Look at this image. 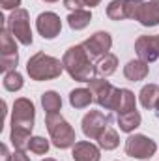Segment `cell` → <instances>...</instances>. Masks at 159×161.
<instances>
[{
	"instance_id": "6da1fadb",
	"label": "cell",
	"mask_w": 159,
	"mask_h": 161,
	"mask_svg": "<svg viewBox=\"0 0 159 161\" xmlns=\"http://www.w3.org/2000/svg\"><path fill=\"white\" fill-rule=\"evenodd\" d=\"M94 60L88 56V53L84 51L82 45H75V47H69L66 53H64V58H62V64H64V69L69 73V77L80 82H88V80L94 77L96 73V66L92 64Z\"/></svg>"
},
{
	"instance_id": "7a4b0ae2",
	"label": "cell",
	"mask_w": 159,
	"mask_h": 161,
	"mask_svg": "<svg viewBox=\"0 0 159 161\" xmlns=\"http://www.w3.org/2000/svg\"><path fill=\"white\" fill-rule=\"evenodd\" d=\"M62 69H64V64L58 58L49 56L45 53H36L26 64V71H28L30 79L34 80L56 79V77H60Z\"/></svg>"
},
{
	"instance_id": "3957f363",
	"label": "cell",
	"mask_w": 159,
	"mask_h": 161,
	"mask_svg": "<svg viewBox=\"0 0 159 161\" xmlns=\"http://www.w3.org/2000/svg\"><path fill=\"white\" fill-rule=\"evenodd\" d=\"M45 125H47V131L51 135V141L56 148L64 150V148H71L75 146V129L64 120V116L60 113H49L47 118H45Z\"/></svg>"
},
{
	"instance_id": "277c9868",
	"label": "cell",
	"mask_w": 159,
	"mask_h": 161,
	"mask_svg": "<svg viewBox=\"0 0 159 161\" xmlns=\"http://www.w3.org/2000/svg\"><path fill=\"white\" fill-rule=\"evenodd\" d=\"M88 88L94 96V101L99 107H103L107 111H116L122 88H114L109 80L99 79V77H92L88 80Z\"/></svg>"
},
{
	"instance_id": "5b68a950",
	"label": "cell",
	"mask_w": 159,
	"mask_h": 161,
	"mask_svg": "<svg viewBox=\"0 0 159 161\" xmlns=\"http://www.w3.org/2000/svg\"><path fill=\"white\" fill-rule=\"evenodd\" d=\"M34 103L26 97H19L13 103V113H11V131H25L32 133L34 127Z\"/></svg>"
},
{
	"instance_id": "8992f818",
	"label": "cell",
	"mask_w": 159,
	"mask_h": 161,
	"mask_svg": "<svg viewBox=\"0 0 159 161\" xmlns=\"http://www.w3.org/2000/svg\"><path fill=\"white\" fill-rule=\"evenodd\" d=\"M6 28L11 32V36L19 43L23 45H32V30H30V17H28V11L19 8V9H13V13L8 17L6 21Z\"/></svg>"
},
{
	"instance_id": "52a82bcc",
	"label": "cell",
	"mask_w": 159,
	"mask_h": 161,
	"mask_svg": "<svg viewBox=\"0 0 159 161\" xmlns=\"http://www.w3.org/2000/svg\"><path fill=\"white\" fill-rule=\"evenodd\" d=\"M142 6H144L142 0H112L107 6V17L112 21H123V19L137 21Z\"/></svg>"
},
{
	"instance_id": "ba28073f",
	"label": "cell",
	"mask_w": 159,
	"mask_h": 161,
	"mask_svg": "<svg viewBox=\"0 0 159 161\" xmlns=\"http://www.w3.org/2000/svg\"><path fill=\"white\" fill-rule=\"evenodd\" d=\"M0 69L4 73L13 71L17 68L19 62V54H17V45L15 38L11 36V32L8 28H2V36H0Z\"/></svg>"
},
{
	"instance_id": "9c48e42d",
	"label": "cell",
	"mask_w": 159,
	"mask_h": 161,
	"mask_svg": "<svg viewBox=\"0 0 159 161\" xmlns=\"http://www.w3.org/2000/svg\"><path fill=\"white\" fill-rule=\"evenodd\" d=\"M157 144L146 135H129L125 141V154L135 159H148L156 154Z\"/></svg>"
},
{
	"instance_id": "30bf717a",
	"label": "cell",
	"mask_w": 159,
	"mask_h": 161,
	"mask_svg": "<svg viewBox=\"0 0 159 161\" xmlns=\"http://www.w3.org/2000/svg\"><path fill=\"white\" fill-rule=\"evenodd\" d=\"M109 124H111V116L103 114L101 111H90L82 118V133L90 141H97L101 133L109 127Z\"/></svg>"
},
{
	"instance_id": "8fae6325",
	"label": "cell",
	"mask_w": 159,
	"mask_h": 161,
	"mask_svg": "<svg viewBox=\"0 0 159 161\" xmlns=\"http://www.w3.org/2000/svg\"><path fill=\"white\" fill-rule=\"evenodd\" d=\"M82 47H84V51L88 53V56L92 58V60H99L101 56H105L109 51H111V47H112V38H111V34L109 32H96L94 36H90L86 41H82L80 43Z\"/></svg>"
},
{
	"instance_id": "7c38bea8",
	"label": "cell",
	"mask_w": 159,
	"mask_h": 161,
	"mask_svg": "<svg viewBox=\"0 0 159 161\" xmlns=\"http://www.w3.org/2000/svg\"><path fill=\"white\" fill-rule=\"evenodd\" d=\"M36 28L43 36V40H52L60 34L62 30V21L56 13L52 11H45V13H40L38 15V21H36Z\"/></svg>"
},
{
	"instance_id": "4fadbf2b",
	"label": "cell",
	"mask_w": 159,
	"mask_h": 161,
	"mask_svg": "<svg viewBox=\"0 0 159 161\" xmlns=\"http://www.w3.org/2000/svg\"><path fill=\"white\" fill-rule=\"evenodd\" d=\"M135 51L139 54L140 60L144 62H156L159 58V45H157V38L156 36H140L139 40L135 41Z\"/></svg>"
},
{
	"instance_id": "5bb4252c",
	"label": "cell",
	"mask_w": 159,
	"mask_h": 161,
	"mask_svg": "<svg viewBox=\"0 0 159 161\" xmlns=\"http://www.w3.org/2000/svg\"><path fill=\"white\" fill-rule=\"evenodd\" d=\"M71 156H73L75 161H99V156L101 154H99V148L97 146H94L92 142L82 141V142H75Z\"/></svg>"
},
{
	"instance_id": "9a60e30c",
	"label": "cell",
	"mask_w": 159,
	"mask_h": 161,
	"mask_svg": "<svg viewBox=\"0 0 159 161\" xmlns=\"http://www.w3.org/2000/svg\"><path fill=\"white\" fill-rule=\"evenodd\" d=\"M137 21L142 26H156V25H159V0L144 2V6H142L140 15H139Z\"/></svg>"
},
{
	"instance_id": "2e32d148",
	"label": "cell",
	"mask_w": 159,
	"mask_h": 161,
	"mask_svg": "<svg viewBox=\"0 0 159 161\" xmlns=\"http://www.w3.org/2000/svg\"><path fill=\"white\" fill-rule=\"evenodd\" d=\"M148 62H144V60H131V62H127V66L123 68V75H125V79L127 80H142L146 79V75H148Z\"/></svg>"
},
{
	"instance_id": "e0dca14e",
	"label": "cell",
	"mask_w": 159,
	"mask_h": 161,
	"mask_svg": "<svg viewBox=\"0 0 159 161\" xmlns=\"http://www.w3.org/2000/svg\"><path fill=\"white\" fill-rule=\"evenodd\" d=\"M139 101L144 109H156L159 103V86L157 84H146L142 86L140 94H139Z\"/></svg>"
},
{
	"instance_id": "ac0fdd59",
	"label": "cell",
	"mask_w": 159,
	"mask_h": 161,
	"mask_svg": "<svg viewBox=\"0 0 159 161\" xmlns=\"http://www.w3.org/2000/svg\"><path fill=\"white\" fill-rule=\"evenodd\" d=\"M116 66H118V58L112 54V53H107L105 56H101L96 64V73L99 77H109L116 71Z\"/></svg>"
},
{
	"instance_id": "d6986e66",
	"label": "cell",
	"mask_w": 159,
	"mask_h": 161,
	"mask_svg": "<svg viewBox=\"0 0 159 161\" xmlns=\"http://www.w3.org/2000/svg\"><path fill=\"white\" fill-rule=\"evenodd\" d=\"M140 113L139 111H129V113H123L118 114V127L120 131H125V133H131L135 131L139 125H140Z\"/></svg>"
},
{
	"instance_id": "ffe728a7",
	"label": "cell",
	"mask_w": 159,
	"mask_h": 161,
	"mask_svg": "<svg viewBox=\"0 0 159 161\" xmlns=\"http://www.w3.org/2000/svg\"><path fill=\"white\" fill-rule=\"evenodd\" d=\"M92 101H94V96H92L90 88H77L69 94V103L75 109H86Z\"/></svg>"
},
{
	"instance_id": "44dd1931",
	"label": "cell",
	"mask_w": 159,
	"mask_h": 161,
	"mask_svg": "<svg viewBox=\"0 0 159 161\" xmlns=\"http://www.w3.org/2000/svg\"><path fill=\"white\" fill-rule=\"evenodd\" d=\"M92 21V13L88 9H77V11H71L69 17H68V25L73 28V30H82L90 25Z\"/></svg>"
},
{
	"instance_id": "7402d4cb",
	"label": "cell",
	"mask_w": 159,
	"mask_h": 161,
	"mask_svg": "<svg viewBox=\"0 0 159 161\" xmlns=\"http://www.w3.org/2000/svg\"><path fill=\"white\" fill-rule=\"evenodd\" d=\"M41 105L47 111V114L49 113H60V109H62V97L54 90H49V92H45L41 96Z\"/></svg>"
},
{
	"instance_id": "603a6c76",
	"label": "cell",
	"mask_w": 159,
	"mask_h": 161,
	"mask_svg": "<svg viewBox=\"0 0 159 161\" xmlns=\"http://www.w3.org/2000/svg\"><path fill=\"white\" fill-rule=\"evenodd\" d=\"M135 105H137V101H135V94H133L131 90H127V88H122L116 113H118V114H123V113H129V111H137Z\"/></svg>"
},
{
	"instance_id": "cb8c5ba5",
	"label": "cell",
	"mask_w": 159,
	"mask_h": 161,
	"mask_svg": "<svg viewBox=\"0 0 159 161\" xmlns=\"http://www.w3.org/2000/svg\"><path fill=\"white\" fill-rule=\"evenodd\" d=\"M97 142H99V146H101L103 150H114L120 144V137H118V133H116V129H112V127L109 125V127L101 133V137L97 139Z\"/></svg>"
},
{
	"instance_id": "d4e9b609",
	"label": "cell",
	"mask_w": 159,
	"mask_h": 161,
	"mask_svg": "<svg viewBox=\"0 0 159 161\" xmlns=\"http://www.w3.org/2000/svg\"><path fill=\"white\" fill-rule=\"evenodd\" d=\"M4 88L9 90V92H17V90H21V88H23V75H21L17 69L8 71V73L4 75Z\"/></svg>"
},
{
	"instance_id": "484cf974",
	"label": "cell",
	"mask_w": 159,
	"mask_h": 161,
	"mask_svg": "<svg viewBox=\"0 0 159 161\" xmlns=\"http://www.w3.org/2000/svg\"><path fill=\"white\" fill-rule=\"evenodd\" d=\"M28 150L32 154H38V156H43L49 152V141L43 139V137H32L30 139V144H28Z\"/></svg>"
},
{
	"instance_id": "4316f807",
	"label": "cell",
	"mask_w": 159,
	"mask_h": 161,
	"mask_svg": "<svg viewBox=\"0 0 159 161\" xmlns=\"http://www.w3.org/2000/svg\"><path fill=\"white\" fill-rule=\"evenodd\" d=\"M64 6L71 11H77V9H82L84 8V2L82 0H64Z\"/></svg>"
},
{
	"instance_id": "83f0119b",
	"label": "cell",
	"mask_w": 159,
	"mask_h": 161,
	"mask_svg": "<svg viewBox=\"0 0 159 161\" xmlns=\"http://www.w3.org/2000/svg\"><path fill=\"white\" fill-rule=\"evenodd\" d=\"M0 6L4 9H19L21 0H0Z\"/></svg>"
},
{
	"instance_id": "f1b7e54d",
	"label": "cell",
	"mask_w": 159,
	"mask_h": 161,
	"mask_svg": "<svg viewBox=\"0 0 159 161\" xmlns=\"http://www.w3.org/2000/svg\"><path fill=\"white\" fill-rule=\"evenodd\" d=\"M9 161H30V158H28L23 150H15V154L11 156V159Z\"/></svg>"
},
{
	"instance_id": "f546056e",
	"label": "cell",
	"mask_w": 159,
	"mask_h": 161,
	"mask_svg": "<svg viewBox=\"0 0 159 161\" xmlns=\"http://www.w3.org/2000/svg\"><path fill=\"white\" fill-rule=\"evenodd\" d=\"M9 159H11V156H9V152H8V146L2 144V161H9Z\"/></svg>"
},
{
	"instance_id": "4dcf8cb0",
	"label": "cell",
	"mask_w": 159,
	"mask_h": 161,
	"mask_svg": "<svg viewBox=\"0 0 159 161\" xmlns=\"http://www.w3.org/2000/svg\"><path fill=\"white\" fill-rule=\"evenodd\" d=\"M84 2V6H90V8H94V6H97L101 0H82Z\"/></svg>"
},
{
	"instance_id": "1f68e13d",
	"label": "cell",
	"mask_w": 159,
	"mask_h": 161,
	"mask_svg": "<svg viewBox=\"0 0 159 161\" xmlns=\"http://www.w3.org/2000/svg\"><path fill=\"white\" fill-rule=\"evenodd\" d=\"M43 161H56V159H52V158H47V159H43Z\"/></svg>"
},
{
	"instance_id": "d6a6232c",
	"label": "cell",
	"mask_w": 159,
	"mask_h": 161,
	"mask_svg": "<svg viewBox=\"0 0 159 161\" xmlns=\"http://www.w3.org/2000/svg\"><path fill=\"white\" fill-rule=\"evenodd\" d=\"M156 111H157V116H159V103H157V107H156Z\"/></svg>"
},
{
	"instance_id": "836d02e7",
	"label": "cell",
	"mask_w": 159,
	"mask_h": 161,
	"mask_svg": "<svg viewBox=\"0 0 159 161\" xmlns=\"http://www.w3.org/2000/svg\"><path fill=\"white\" fill-rule=\"evenodd\" d=\"M43 2H56V0H43Z\"/></svg>"
},
{
	"instance_id": "e575fe53",
	"label": "cell",
	"mask_w": 159,
	"mask_h": 161,
	"mask_svg": "<svg viewBox=\"0 0 159 161\" xmlns=\"http://www.w3.org/2000/svg\"><path fill=\"white\" fill-rule=\"evenodd\" d=\"M157 45H159V36H157Z\"/></svg>"
}]
</instances>
